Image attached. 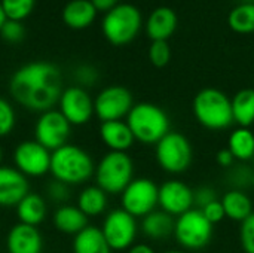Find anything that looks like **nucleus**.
Here are the masks:
<instances>
[{"instance_id":"nucleus-29","label":"nucleus","mask_w":254,"mask_h":253,"mask_svg":"<svg viewBox=\"0 0 254 253\" xmlns=\"http://www.w3.org/2000/svg\"><path fill=\"white\" fill-rule=\"evenodd\" d=\"M228 24L235 33H254V3H241L235 6L229 12Z\"/></svg>"},{"instance_id":"nucleus-7","label":"nucleus","mask_w":254,"mask_h":253,"mask_svg":"<svg viewBox=\"0 0 254 253\" xmlns=\"http://www.w3.org/2000/svg\"><path fill=\"white\" fill-rule=\"evenodd\" d=\"M156 161L161 169L171 174L185 173L193 158L190 142L180 133L170 131L164 139L156 143Z\"/></svg>"},{"instance_id":"nucleus-45","label":"nucleus","mask_w":254,"mask_h":253,"mask_svg":"<svg viewBox=\"0 0 254 253\" xmlns=\"http://www.w3.org/2000/svg\"><path fill=\"white\" fill-rule=\"evenodd\" d=\"M252 183H253V186H254V173H253V176H252Z\"/></svg>"},{"instance_id":"nucleus-16","label":"nucleus","mask_w":254,"mask_h":253,"mask_svg":"<svg viewBox=\"0 0 254 253\" xmlns=\"http://www.w3.org/2000/svg\"><path fill=\"white\" fill-rule=\"evenodd\" d=\"M30 192L27 177L15 167L0 166V207H16Z\"/></svg>"},{"instance_id":"nucleus-42","label":"nucleus","mask_w":254,"mask_h":253,"mask_svg":"<svg viewBox=\"0 0 254 253\" xmlns=\"http://www.w3.org/2000/svg\"><path fill=\"white\" fill-rule=\"evenodd\" d=\"M6 15H4V12H3V7H1V3H0V28L3 27V24L6 22Z\"/></svg>"},{"instance_id":"nucleus-40","label":"nucleus","mask_w":254,"mask_h":253,"mask_svg":"<svg viewBox=\"0 0 254 253\" xmlns=\"http://www.w3.org/2000/svg\"><path fill=\"white\" fill-rule=\"evenodd\" d=\"M94 3V6L97 7V10H110L112 7H115L118 4L119 0H91Z\"/></svg>"},{"instance_id":"nucleus-33","label":"nucleus","mask_w":254,"mask_h":253,"mask_svg":"<svg viewBox=\"0 0 254 253\" xmlns=\"http://www.w3.org/2000/svg\"><path fill=\"white\" fill-rule=\"evenodd\" d=\"M0 34L9 43H19L25 36V28L21 21L6 19V22L0 28Z\"/></svg>"},{"instance_id":"nucleus-19","label":"nucleus","mask_w":254,"mask_h":253,"mask_svg":"<svg viewBox=\"0 0 254 253\" xmlns=\"http://www.w3.org/2000/svg\"><path fill=\"white\" fill-rule=\"evenodd\" d=\"M177 28V15L171 7L159 6L147 18L146 33L155 40H168Z\"/></svg>"},{"instance_id":"nucleus-5","label":"nucleus","mask_w":254,"mask_h":253,"mask_svg":"<svg viewBox=\"0 0 254 253\" xmlns=\"http://www.w3.org/2000/svg\"><path fill=\"white\" fill-rule=\"evenodd\" d=\"M95 180L107 195H118L134 179V163L127 152H107L95 166Z\"/></svg>"},{"instance_id":"nucleus-25","label":"nucleus","mask_w":254,"mask_h":253,"mask_svg":"<svg viewBox=\"0 0 254 253\" xmlns=\"http://www.w3.org/2000/svg\"><path fill=\"white\" fill-rule=\"evenodd\" d=\"M220 201L223 204L226 218H229L232 221L244 222L253 213V203H252L250 197L240 189L226 192Z\"/></svg>"},{"instance_id":"nucleus-17","label":"nucleus","mask_w":254,"mask_h":253,"mask_svg":"<svg viewBox=\"0 0 254 253\" xmlns=\"http://www.w3.org/2000/svg\"><path fill=\"white\" fill-rule=\"evenodd\" d=\"M7 253H42L43 237L37 227L16 224L6 236Z\"/></svg>"},{"instance_id":"nucleus-18","label":"nucleus","mask_w":254,"mask_h":253,"mask_svg":"<svg viewBox=\"0 0 254 253\" xmlns=\"http://www.w3.org/2000/svg\"><path fill=\"white\" fill-rule=\"evenodd\" d=\"M100 137L112 152H127L135 142L132 131L124 121L101 122Z\"/></svg>"},{"instance_id":"nucleus-15","label":"nucleus","mask_w":254,"mask_h":253,"mask_svg":"<svg viewBox=\"0 0 254 253\" xmlns=\"http://www.w3.org/2000/svg\"><path fill=\"white\" fill-rule=\"evenodd\" d=\"M195 197L193 189L180 180H168L159 186V206L161 210L171 216H182L193 209Z\"/></svg>"},{"instance_id":"nucleus-13","label":"nucleus","mask_w":254,"mask_h":253,"mask_svg":"<svg viewBox=\"0 0 254 253\" xmlns=\"http://www.w3.org/2000/svg\"><path fill=\"white\" fill-rule=\"evenodd\" d=\"M51 154L40 143L33 140H24L18 143L13 151L15 169L25 177H42L49 173Z\"/></svg>"},{"instance_id":"nucleus-37","label":"nucleus","mask_w":254,"mask_h":253,"mask_svg":"<svg viewBox=\"0 0 254 253\" xmlns=\"http://www.w3.org/2000/svg\"><path fill=\"white\" fill-rule=\"evenodd\" d=\"M193 197H195V204H198V209H202L207 204L219 200L216 191L213 188H208V186H202V188L193 191Z\"/></svg>"},{"instance_id":"nucleus-2","label":"nucleus","mask_w":254,"mask_h":253,"mask_svg":"<svg viewBox=\"0 0 254 253\" xmlns=\"http://www.w3.org/2000/svg\"><path fill=\"white\" fill-rule=\"evenodd\" d=\"M49 173L68 186L82 185L94 176L95 164L85 149L68 143L51 154Z\"/></svg>"},{"instance_id":"nucleus-23","label":"nucleus","mask_w":254,"mask_h":253,"mask_svg":"<svg viewBox=\"0 0 254 253\" xmlns=\"http://www.w3.org/2000/svg\"><path fill=\"white\" fill-rule=\"evenodd\" d=\"M176 221L174 216L168 215L164 210H153L143 218L141 231L146 237L152 240H165L174 234Z\"/></svg>"},{"instance_id":"nucleus-6","label":"nucleus","mask_w":254,"mask_h":253,"mask_svg":"<svg viewBox=\"0 0 254 253\" xmlns=\"http://www.w3.org/2000/svg\"><path fill=\"white\" fill-rule=\"evenodd\" d=\"M141 12L131 3H118L106 12L101 28L104 37L116 46L128 45L132 42L141 28Z\"/></svg>"},{"instance_id":"nucleus-32","label":"nucleus","mask_w":254,"mask_h":253,"mask_svg":"<svg viewBox=\"0 0 254 253\" xmlns=\"http://www.w3.org/2000/svg\"><path fill=\"white\" fill-rule=\"evenodd\" d=\"M16 124V113L13 106L0 97V139L9 136Z\"/></svg>"},{"instance_id":"nucleus-26","label":"nucleus","mask_w":254,"mask_h":253,"mask_svg":"<svg viewBox=\"0 0 254 253\" xmlns=\"http://www.w3.org/2000/svg\"><path fill=\"white\" fill-rule=\"evenodd\" d=\"M231 104L234 122L240 127L250 128L254 124V89L244 88L238 91L232 97Z\"/></svg>"},{"instance_id":"nucleus-44","label":"nucleus","mask_w":254,"mask_h":253,"mask_svg":"<svg viewBox=\"0 0 254 253\" xmlns=\"http://www.w3.org/2000/svg\"><path fill=\"white\" fill-rule=\"evenodd\" d=\"M165 253H185V252H180V251H170V252H165Z\"/></svg>"},{"instance_id":"nucleus-28","label":"nucleus","mask_w":254,"mask_h":253,"mask_svg":"<svg viewBox=\"0 0 254 253\" xmlns=\"http://www.w3.org/2000/svg\"><path fill=\"white\" fill-rule=\"evenodd\" d=\"M228 149L238 161H249L254 158V133L250 128L238 127L232 131L228 140Z\"/></svg>"},{"instance_id":"nucleus-36","label":"nucleus","mask_w":254,"mask_h":253,"mask_svg":"<svg viewBox=\"0 0 254 253\" xmlns=\"http://www.w3.org/2000/svg\"><path fill=\"white\" fill-rule=\"evenodd\" d=\"M199 210L204 213V216H205L213 225L217 224V222H222V221L226 218L225 209H223V204H222L220 200H216V201L207 204L205 207H202V209H199Z\"/></svg>"},{"instance_id":"nucleus-14","label":"nucleus","mask_w":254,"mask_h":253,"mask_svg":"<svg viewBox=\"0 0 254 253\" xmlns=\"http://www.w3.org/2000/svg\"><path fill=\"white\" fill-rule=\"evenodd\" d=\"M58 110L73 125H85L91 121L94 113V100L82 86H68L63 89L58 101Z\"/></svg>"},{"instance_id":"nucleus-3","label":"nucleus","mask_w":254,"mask_h":253,"mask_svg":"<svg viewBox=\"0 0 254 253\" xmlns=\"http://www.w3.org/2000/svg\"><path fill=\"white\" fill-rule=\"evenodd\" d=\"M127 124L134 139L144 145H156L170 133L168 115L153 103L134 104L127 116Z\"/></svg>"},{"instance_id":"nucleus-43","label":"nucleus","mask_w":254,"mask_h":253,"mask_svg":"<svg viewBox=\"0 0 254 253\" xmlns=\"http://www.w3.org/2000/svg\"><path fill=\"white\" fill-rule=\"evenodd\" d=\"M1 160H3V151H1V148H0V163H1Z\"/></svg>"},{"instance_id":"nucleus-27","label":"nucleus","mask_w":254,"mask_h":253,"mask_svg":"<svg viewBox=\"0 0 254 253\" xmlns=\"http://www.w3.org/2000/svg\"><path fill=\"white\" fill-rule=\"evenodd\" d=\"M76 206L88 218L100 216L107 209V194L97 185L86 186L79 192Z\"/></svg>"},{"instance_id":"nucleus-10","label":"nucleus","mask_w":254,"mask_h":253,"mask_svg":"<svg viewBox=\"0 0 254 253\" xmlns=\"http://www.w3.org/2000/svg\"><path fill=\"white\" fill-rule=\"evenodd\" d=\"M122 209L134 218H144L159 204L158 185L146 177L132 179L121 194Z\"/></svg>"},{"instance_id":"nucleus-38","label":"nucleus","mask_w":254,"mask_h":253,"mask_svg":"<svg viewBox=\"0 0 254 253\" xmlns=\"http://www.w3.org/2000/svg\"><path fill=\"white\" fill-rule=\"evenodd\" d=\"M76 79L80 84L79 86H89L97 81V72L91 66H80L76 70Z\"/></svg>"},{"instance_id":"nucleus-22","label":"nucleus","mask_w":254,"mask_h":253,"mask_svg":"<svg viewBox=\"0 0 254 253\" xmlns=\"http://www.w3.org/2000/svg\"><path fill=\"white\" fill-rule=\"evenodd\" d=\"M16 210V218L19 224L31 225V227H39L48 213V206L46 201L42 195L28 192L15 207Z\"/></svg>"},{"instance_id":"nucleus-21","label":"nucleus","mask_w":254,"mask_h":253,"mask_svg":"<svg viewBox=\"0 0 254 253\" xmlns=\"http://www.w3.org/2000/svg\"><path fill=\"white\" fill-rule=\"evenodd\" d=\"M97 7L91 0H70L63 9V21L74 30L86 28L94 22Z\"/></svg>"},{"instance_id":"nucleus-9","label":"nucleus","mask_w":254,"mask_h":253,"mask_svg":"<svg viewBox=\"0 0 254 253\" xmlns=\"http://www.w3.org/2000/svg\"><path fill=\"white\" fill-rule=\"evenodd\" d=\"M71 136V124L58 109H51L39 115L34 125V140L54 152L68 145Z\"/></svg>"},{"instance_id":"nucleus-20","label":"nucleus","mask_w":254,"mask_h":253,"mask_svg":"<svg viewBox=\"0 0 254 253\" xmlns=\"http://www.w3.org/2000/svg\"><path fill=\"white\" fill-rule=\"evenodd\" d=\"M52 224L57 231L68 236H76L88 227V216H85L77 206L64 204L54 212Z\"/></svg>"},{"instance_id":"nucleus-8","label":"nucleus","mask_w":254,"mask_h":253,"mask_svg":"<svg viewBox=\"0 0 254 253\" xmlns=\"http://www.w3.org/2000/svg\"><path fill=\"white\" fill-rule=\"evenodd\" d=\"M213 224L199 209H190L176 221L174 237L188 251L204 249L213 237Z\"/></svg>"},{"instance_id":"nucleus-39","label":"nucleus","mask_w":254,"mask_h":253,"mask_svg":"<svg viewBox=\"0 0 254 253\" xmlns=\"http://www.w3.org/2000/svg\"><path fill=\"white\" fill-rule=\"evenodd\" d=\"M216 161H217V164L222 166V167H231V166L234 164L235 158H234V155L231 154L229 149H222V151L217 152Z\"/></svg>"},{"instance_id":"nucleus-4","label":"nucleus","mask_w":254,"mask_h":253,"mask_svg":"<svg viewBox=\"0 0 254 253\" xmlns=\"http://www.w3.org/2000/svg\"><path fill=\"white\" fill-rule=\"evenodd\" d=\"M193 115L208 130H226L234 124L231 98L217 88H204L193 98Z\"/></svg>"},{"instance_id":"nucleus-41","label":"nucleus","mask_w":254,"mask_h":253,"mask_svg":"<svg viewBox=\"0 0 254 253\" xmlns=\"http://www.w3.org/2000/svg\"><path fill=\"white\" fill-rule=\"evenodd\" d=\"M128 253H155V251H153L150 246H147V245H144V243H140V245L131 246V248L128 249Z\"/></svg>"},{"instance_id":"nucleus-1","label":"nucleus","mask_w":254,"mask_h":253,"mask_svg":"<svg viewBox=\"0 0 254 253\" xmlns=\"http://www.w3.org/2000/svg\"><path fill=\"white\" fill-rule=\"evenodd\" d=\"M12 98L30 112L43 113L58 104L63 94L61 73L48 61H31L19 67L9 81Z\"/></svg>"},{"instance_id":"nucleus-34","label":"nucleus","mask_w":254,"mask_h":253,"mask_svg":"<svg viewBox=\"0 0 254 253\" xmlns=\"http://www.w3.org/2000/svg\"><path fill=\"white\" fill-rule=\"evenodd\" d=\"M240 240L244 252L254 253V212L244 222H241Z\"/></svg>"},{"instance_id":"nucleus-24","label":"nucleus","mask_w":254,"mask_h":253,"mask_svg":"<svg viewBox=\"0 0 254 253\" xmlns=\"http://www.w3.org/2000/svg\"><path fill=\"white\" fill-rule=\"evenodd\" d=\"M73 253H112L101 228L88 225L73 239Z\"/></svg>"},{"instance_id":"nucleus-12","label":"nucleus","mask_w":254,"mask_h":253,"mask_svg":"<svg viewBox=\"0 0 254 253\" xmlns=\"http://www.w3.org/2000/svg\"><path fill=\"white\" fill-rule=\"evenodd\" d=\"M137 222L124 209H115L104 218L101 233L112 251H125L134 246L137 237Z\"/></svg>"},{"instance_id":"nucleus-30","label":"nucleus","mask_w":254,"mask_h":253,"mask_svg":"<svg viewBox=\"0 0 254 253\" xmlns=\"http://www.w3.org/2000/svg\"><path fill=\"white\" fill-rule=\"evenodd\" d=\"M0 3L7 19L22 21L33 12L36 0H0Z\"/></svg>"},{"instance_id":"nucleus-11","label":"nucleus","mask_w":254,"mask_h":253,"mask_svg":"<svg viewBox=\"0 0 254 253\" xmlns=\"http://www.w3.org/2000/svg\"><path fill=\"white\" fill-rule=\"evenodd\" d=\"M132 107V94L121 85H110L101 89L94 100V113L101 122L122 121Z\"/></svg>"},{"instance_id":"nucleus-31","label":"nucleus","mask_w":254,"mask_h":253,"mask_svg":"<svg viewBox=\"0 0 254 253\" xmlns=\"http://www.w3.org/2000/svg\"><path fill=\"white\" fill-rule=\"evenodd\" d=\"M149 60L158 69L165 67L171 60V48H170L168 42L167 40L152 42V45L149 48Z\"/></svg>"},{"instance_id":"nucleus-35","label":"nucleus","mask_w":254,"mask_h":253,"mask_svg":"<svg viewBox=\"0 0 254 253\" xmlns=\"http://www.w3.org/2000/svg\"><path fill=\"white\" fill-rule=\"evenodd\" d=\"M48 197L51 201H54L60 206H64V204H67V201L70 198V186L54 179L48 185Z\"/></svg>"}]
</instances>
